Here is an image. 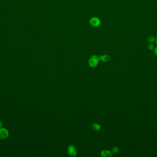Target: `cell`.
<instances>
[{"mask_svg": "<svg viewBox=\"0 0 157 157\" xmlns=\"http://www.w3.org/2000/svg\"><path fill=\"white\" fill-rule=\"evenodd\" d=\"M148 41L150 43H152L155 42L156 38H155L154 36H148L147 38Z\"/></svg>", "mask_w": 157, "mask_h": 157, "instance_id": "cell-8", "label": "cell"}, {"mask_svg": "<svg viewBox=\"0 0 157 157\" xmlns=\"http://www.w3.org/2000/svg\"><path fill=\"white\" fill-rule=\"evenodd\" d=\"M119 148L118 147H114L112 149V152L113 153L116 154L119 152Z\"/></svg>", "mask_w": 157, "mask_h": 157, "instance_id": "cell-9", "label": "cell"}, {"mask_svg": "<svg viewBox=\"0 0 157 157\" xmlns=\"http://www.w3.org/2000/svg\"><path fill=\"white\" fill-rule=\"evenodd\" d=\"M101 155L102 157H110L112 156V152L107 150H103L101 152Z\"/></svg>", "mask_w": 157, "mask_h": 157, "instance_id": "cell-5", "label": "cell"}, {"mask_svg": "<svg viewBox=\"0 0 157 157\" xmlns=\"http://www.w3.org/2000/svg\"><path fill=\"white\" fill-rule=\"evenodd\" d=\"M9 136V132L7 129L4 128H0V139H6Z\"/></svg>", "mask_w": 157, "mask_h": 157, "instance_id": "cell-2", "label": "cell"}, {"mask_svg": "<svg viewBox=\"0 0 157 157\" xmlns=\"http://www.w3.org/2000/svg\"><path fill=\"white\" fill-rule=\"evenodd\" d=\"M154 53L155 54V55H156L157 56V47L154 48Z\"/></svg>", "mask_w": 157, "mask_h": 157, "instance_id": "cell-11", "label": "cell"}, {"mask_svg": "<svg viewBox=\"0 0 157 157\" xmlns=\"http://www.w3.org/2000/svg\"><path fill=\"white\" fill-rule=\"evenodd\" d=\"M155 42H156V44L157 45V36L156 38V40H155Z\"/></svg>", "mask_w": 157, "mask_h": 157, "instance_id": "cell-13", "label": "cell"}, {"mask_svg": "<svg viewBox=\"0 0 157 157\" xmlns=\"http://www.w3.org/2000/svg\"><path fill=\"white\" fill-rule=\"evenodd\" d=\"M100 20L98 18L94 17L92 18L90 20V23L92 26L97 27L100 24Z\"/></svg>", "mask_w": 157, "mask_h": 157, "instance_id": "cell-4", "label": "cell"}, {"mask_svg": "<svg viewBox=\"0 0 157 157\" xmlns=\"http://www.w3.org/2000/svg\"><path fill=\"white\" fill-rule=\"evenodd\" d=\"M148 49L150 50H153L154 49V46L152 43H150L148 46Z\"/></svg>", "mask_w": 157, "mask_h": 157, "instance_id": "cell-10", "label": "cell"}, {"mask_svg": "<svg viewBox=\"0 0 157 157\" xmlns=\"http://www.w3.org/2000/svg\"><path fill=\"white\" fill-rule=\"evenodd\" d=\"M92 128L95 131H98L101 129V126L99 124L95 123L92 125Z\"/></svg>", "mask_w": 157, "mask_h": 157, "instance_id": "cell-7", "label": "cell"}, {"mask_svg": "<svg viewBox=\"0 0 157 157\" xmlns=\"http://www.w3.org/2000/svg\"><path fill=\"white\" fill-rule=\"evenodd\" d=\"M68 152L69 155L72 157H74L77 154V150L75 146L70 145L68 148Z\"/></svg>", "mask_w": 157, "mask_h": 157, "instance_id": "cell-3", "label": "cell"}, {"mask_svg": "<svg viewBox=\"0 0 157 157\" xmlns=\"http://www.w3.org/2000/svg\"><path fill=\"white\" fill-rule=\"evenodd\" d=\"M3 126V123L0 121V128H2Z\"/></svg>", "mask_w": 157, "mask_h": 157, "instance_id": "cell-12", "label": "cell"}, {"mask_svg": "<svg viewBox=\"0 0 157 157\" xmlns=\"http://www.w3.org/2000/svg\"><path fill=\"white\" fill-rule=\"evenodd\" d=\"M99 60V57L96 55H93L89 60V64L91 67H96L98 64Z\"/></svg>", "mask_w": 157, "mask_h": 157, "instance_id": "cell-1", "label": "cell"}, {"mask_svg": "<svg viewBox=\"0 0 157 157\" xmlns=\"http://www.w3.org/2000/svg\"><path fill=\"white\" fill-rule=\"evenodd\" d=\"M100 60H101L103 62H108L110 60V57L108 55H103L101 56L99 58Z\"/></svg>", "mask_w": 157, "mask_h": 157, "instance_id": "cell-6", "label": "cell"}]
</instances>
